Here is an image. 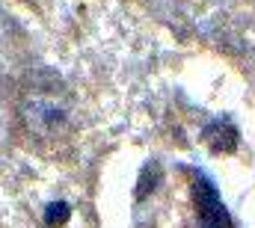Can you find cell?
<instances>
[{
    "label": "cell",
    "mask_w": 255,
    "mask_h": 228,
    "mask_svg": "<svg viewBox=\"0 0 255 228\" xmlns=\"http://www.w3.org/2000/svg\"><path fill=\"white\" fill-rule=\"evenodd\" d=\"M193 205H196V223L199 228H235L232 214L226 211L217 184L202 169H193Z\"/></svg>",
    "instance_id": "1"
},
{
    "label": "cell",
    "mask_w": 255,
    "mask_h": 228,
    "mask_svg": "<svg viewBox=\"0 0 255 228\" xmlns=\"http://www.w3.org/2000/svg\"><path fill=\"white\" fill-rule=\"evenodd\" d=\"M205 142L211 151H235L238 148V130L235 124L226 118V121H214L208 130H205Z\"/></svg>",
    "instance_id": "2"
},
{
    "label": "cell",
    "mask_w": 255,
    "mask_h": 228,
    "mask_svg": "<svg viewBox=\"0 0 255 228\" xmlns=\"http://www.w3.org/2000/svg\"><path fill=\"white\" fill-rule=\"evenodd\" d=\"M68 217H71L68 202H51V205L45 208V226H48V228L65 226V223H68Z\"/></svg>",
    "instance_id": "3"
}]
</instances>
